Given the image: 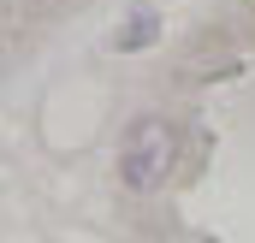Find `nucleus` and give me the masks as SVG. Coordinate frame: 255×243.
<instances>
[{"mask_svg":"<svg viewBox=\"0 0 255 243\" xmlns=\"http://www.w3.org/2000/svg\"><path fill=\"white\" fill-rule=\"evenodd\" d=\"M166 166H172V130H166L160 119L130 124L125 154H119L125 184H130V190H154V184H166Z\"/></svg>","mask_w":255,"mask_h":243,"instance_id":"1","label":"nucleus"}]
</instances>
